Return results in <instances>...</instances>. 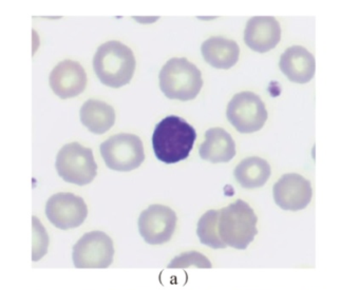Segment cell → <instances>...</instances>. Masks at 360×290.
Returning <instances> with one entry per match:
<instances>
[{"label":"cell","mask_w":360,"mask_h":290,"mask_svg":"<svg viewBox=\"0 0 360 290\" xmlns=\"http://www.w3.org/2000/svg\"><path fill=\"white\" fill-rule=\"evenodd\" d=\"M197 140V132L185 119L169 115L155 126L153 131V151L159 161L176 164L189 157Z\"/></svg>","instance_id":"cell-1"},{"label":"cell","mask_w":360,"mask_h":290,"mask_svg":"<svg viewBox=\"0 0 360 290\" xmlns=\"http://www.w3.org/2000/svg\"><path fill=\"white\" fill-rule=\"evenodd\" d=\"M94 68L105 86L121 88L134 77L136 58L132 50L124 44L107 41L98 47L94 58Z\"/></svg>","instance_id":"cell-2"},{"label":"cell","mask_w":360,"mask_h":290,"mask_svg":"<svg viewBox=\"0 0 360 290\" xmlns=\"http://www.w3.org/2000/svg\"><path fill=\"white\" fill-rule=\"evenodd\" d=\"M258 218L254 209L242 199H237L219 210L218 230L221 239L229 247L244 250L258 233Z\"/></svg>","instance_id":"cell-3"},{"label":"cell","mask_w":360,"mask_h":290,"mask_svg":"<svg viewBox=\"0 0 360 290\" xmlns=\"http://www.w3.org/2000/svg\"><path fill=\"white\" fill-rule=\"evenodd\" d=\"M160 88L170 100H195L203 86L201 71L187 58L168 60L159 75Z\"/></svg>","instance_id":"cell-4"},{"label":"cell","mask_w":360,"mask_h":290,"mask_svg":"<svg viewBox=\"0 0 360 290\" xmlns=\"http://www.w3.org/2000/svg\"><path fill=\"white\" fill-rule=\"evenodd\" d=\"M58 176L71 184L85 186L98 174V165L90 148L73 142L65 145L56 157Z\"/></svg>","instance_id":"cell-5"},{"label":"cell","mask_w":360,"mask_h":290,"mask_svg":"<svg viewBox=\"0 0 360 290\" xmlns=\"http://www.w3.org/2000/svg\"><path fill=\"white\" fill-rule=\"evenodd\" d=\"M100 151L107 167L115 171H132L145 159L142 140L134 134H115L101 145Z\"/></svg>","instance_id":"cell-6"},{"label":"cell","mask_w":360,"mask_h":290,"mask_svg":"<svg viewBox=\"0 0 360 290\" xmlns=\"http://www.w3.org/2000/svg\"><path fill=\"white\" fill-rule=\"evenodd\" d=\"M229 123L241 133H252L262 129L267 111L260 96L250 91L236 94L227 105Z\"/></svg>","instance_id":"cell-7"},{"label":"cell","mask_w":360,"mask_h":290,"mask_svg":"<svg viewBox=\"0 0 360 290\" xmlns=\"http://www.w3.org/2000/svg\"><path fill=\"white\" fill-rule=\"evenodd\" d=\"M113 256L112 239L103 231L85 233L73 246V264L77 268H108Z\"/></svg>","instance_id":"cell-8"},{"label":"cell","mask_w":360,"mask_h":290,"mask_svg":"<svg viewBox=\"0 0 360 290\" xmlns=\"http://www.w3.org/2000/svg\"><path fill=\"white\" fill-rule=\"evenodd\" d=\"M48 220L62 230L81 226L88 216L85 201L79 195L70 192H60L52 195L46 205Z\"/></svg>","instance_id":"cell-9"},{"label":"cell","mask_w":360,"mask_h":290,"mask_svg":"<svg viewBox=\"0 0 360 290\" xmlns=\"http://www.w3.org/2000/svg\"><path fill=\"white\" fill-rule=\"evenodd\" d=\"M176 214L164 205H151L139 218V231L146 243L162 245L172 239L176 226Z\"/></svg>","instance_id":"cell-10"},{"label":"cell","mask_w":360,"mask_h":290,"mask_svg":"<svg viewBox=\"0 0 360 290\" xmlns=\"http://www.w3.org/2000/svg\"><path fill=\"white\" fill-rule=\"evenodd\" d=\"M274 201L281 209L299 211L311 203L313 189L311 183L300 174H283L273 188Z\"/></svg>","instance_id":"cell-11"},{"label":"cell","mask_w":360,"mask_h":290,"mask_svg":"<svg viewBox=\"0 0 360 290\" xmlns=\"http://www.w3.org/2000/svg\"><path fill=\"white\" fill-rule=\"evenodd\" d=\"M50 86L63 100L83 93L87 86L85 69L75 60H67L54 67L50 74Z\"/></svg>","instance_id":"cell-12"},{"label":"cell","mask_w":360,"mask_h":290,"mask_svg":"<svg viewBox=\"0 0 360 290\" xmlns=\"http://www.w3.org/2000/svg\"><path fill=\"white\" fill-rule=\"evenodd\" d=\"M281 28L279 22L271 16L250 18L244 31V41L248 47L259 53H266L279 44Z\"/></svg>","instance_id":"cell-13"},{"label":"cell","mask_w":360,"mask_h":290,"mask_svg":"<svg viewBox=\"0 0 360 290\" xmlns=\"http://www.w3.org/2000/svg\"><path fill=\"white\" fill-rule=\"evenodd\" d=\"M280 70L292 83L307 84L315 75V58L301 46L288 48L280 58Z\"/></svg>","instance_id":"cell-14"},{"label":"cell","mask_w":360,"mask_h":290,"mask_svg":"<svg viewBox=\"0 0 360 290\" xmlns=\"http://www.w3.org/2000/svg\"><path fill=\"white\" fill-rule=\"evenodd\" d=\"M201 159L214 164L227 163L236 155L235 140L222 128H212L205 133V140L199 148Z\"/></svg>","instance_id":"cell-15"},{"label":"cell","mask_w":360,"mask_h":290,"mask_svg":"<svg viewBox=\"0 0 360 290\" xmlns=\"http://www.w3.org/2000/svg\"><path fill=\"white\" fill-rule=\"evenodd\" d=\"M202 55L206 62L217 69L227 70L239 60L240 48L235 41L224 37H210L201 47Z\"/></svg>","instance_id":"cell-16"},{"label":"cell","mask_w":360,"mask_h":290,"mask_svg":"<svg viewBox=\"0 0 360 290\" xmlns=\"http://www.w3.org/2000/svg\"><path fill=\"white\" fill-rule=\"evenodd\" d=\"M79 115L83 125L92 133H106L115 123V109L102 100H87L82 106Z\"/></svg>","instance_id":"cell-17"},{"label":"cell","mask_w":360,"mask_h":290,"mask_svg":"<svg viewBox=\"0 0 360 290\" xmlns=\"http://www.w3.org/2000/svg\"><path fill=\"white\" fill-rule=\"evenodd\" d=\"M271 173L269 162L259 157H246L240 162L233 171L237 182L245 189H257L264 186Z\"/></svg>","instance_id":"cell-18"},{"label":"cell","mask_w":360,"mask_h":290,"mask_svg":"<svg viewBox=\"0 0 360 290\" xmlns=\"http://www.w3.org/2000/svg\"><path fill=\"white\" fill-rule=\"evenodd\" d=\"M218 222L219 210H208L198 222L197 235L204 245L214 249H224L227 245L219 235Z\"/></svg>","instance_id":"cell-19"},{"label":"cell","mask_w":360,"mask_h":290,"mask_svg":"<svg viewBox=\"0 0 360 290\" xmlns=\"http://www.w3.org/2000/svg\"><path fill=\"white\" fill-rule=\"evenodd\" d=\"M33 242H32V261L43 258L48 252L49 248V237L45 227L41 225V220L33 216L32 218Z\"/></svg>","instance_id":"cell-20"},{"label":"cell","mask_w":360,"mask_h":290,"mask_svg":"<svg viewBox=\"0 0 360 290\" xmlns=\"http://www.w3.org/2000/svg\"><path fill=\"white\" fill-rule=\"evenodd\" d=\"M212 268V262L198 251H186L170 261L168 268Z\"/></svg>","instance_id":"cell-21"}]
</instances>
